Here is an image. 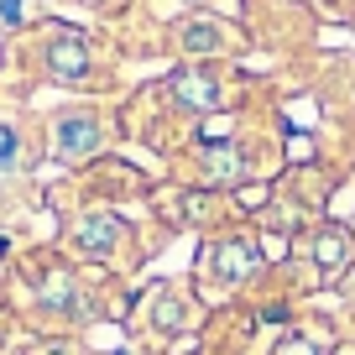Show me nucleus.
Returning <instances> with one entry per match:
<instances>
[{
  "label": "nucleus",
  "mask_w": 355,
  "mask_h": 355,
  "mask_svg": "<svg viewBox=\"0 0 355 355\" xmlns=\"http://www.w3.org/2000/svg\"><path fill=\"white\" fill-rule=\"evenodd\" d=\"M173 94H178V105H189V110H214V105H220V84L204 78V73H178Z\"/></svg>",
  "instance_id": "obj_6"
},
{
  "label": "nucleus",
  "mask_w": 355,
  "mask_h": 355,
  "mask_svg": "<svg viewBox=\"0 0 355 355\" xmlns=\"http://www.w3.org/2000/svg\"><path fill=\"white\" fill-rule=\"evenodd\" d=\"M47 68H53V78H78L89 68V53H84V37H73V32H63V37H53V47H47Z\"/></svg>",
  "instance_id": "obj_5"
},
{
  "label": "nucleus",
  "mask_w": 355,
  "mask_h": 355,
  "mask_svg": "<svg viewBox=\"0 0 355 355\" xmlns=\"http://www.w3.org/2000/svg\"><path fill=\"white\" fill-rule=\"evenodd\" d=\"M220 42H225L220 21H189L183 26V47L189 53H220Z\"/></svg>",
  "instance_id": "obj_8"
},
{
  "label": "nucleus",
  "mask_w": 355,
  "mask_h": 355,
  "mask_svg": "<svg viewBox=\"0 0 355 355\" xmlns=\"http://www.w3.org/2000/svg\"><path fill=\"white\" fill-rule=\"evenodd\" d=\"M256 266H261V251H256L251 241H241V235H235V241H220L209 251V272L220 282H245Z\"/></svg>",
  "instance_id": "obj_1"
},
{
  "label": "nucleus",
  "mask_w": 355,
  "mask_h": 355,
  "mask_svg": "<svg viewBox=\"0 0 355 355\" xmlns=\"http://www.w3.org/2000/svg\"><path fill=\"white\" fill-rule=\"evenodd\" d=\"M121 241H125V225L115 220V214H84V220L73 225V245L89 251V256H110Z\"/></svg>",
  "instance_id": "obj_3"
},
{
  "label": "nucleus",
  "mask_w": 355,
  "mask_h": 355,
  "mask_svg": "<svg viewBox=\"0 0 355 355\" xmlns=\"http://www.w3.org/2000/svg\"><path fill=\"white\" fill-rule=\"evenodd\" d=\"M313 261H319L324 282L340 277L345 266H350V230H345V225H324V230L313 235Z\"/></svg>",
  "instance_id": "obj_4"
},
{
  "label": "nucleus",
  "mask_w": 355,
  "mask_h": 355,
  "mask_svg": "<svg viewBox=\"0 0 355 355\" xmlns=\"http://www.w3.org/2000/svg\"><path fill=\"white\" fill-rule=\"evenodd\" d=\"M26 21V0H0V26H21Z\"/></svg>",
  "instance_id": "obj_11"
},
{
  "label": "nucleus",
  "mask_w": 355,
  "mask_h": 355,
  "mask_svg": "<svg viewBox=\"0 0 355 355\" xmlns=\"http://www.w3.org/2000/svg\"><path fill=\"white\" fill-rule=\"evenodd\" d=\"M94 141H100L94 115H63L58 131H53V157H58V162H73V157L94 152Z\"/></svg>",
  "instance_id": "obj_2"
},
{
  "label": "nucleus",
  "mask_w": 355,
  "mask_h": 355,
  "mask_svg": "<svg viewBox=\"0 0 355 355\" xmlns=\"http://www.w3.org/2000/svg\"><path fill=\"white\" fill-rule=\"evenodd\" d=\"M277 355H329V340H319V334H288L277 345Z\"/></svg>",
  "instance_id": "obj_9"
},
{
  "label": "nucleus",
  "mask_w": 355,
  "mask_h": 355,
  "mask_svg": "<svg viewBox=\"0 0 355 355\" xmlns=\"http://www.w3.org/2000/svg\"><path fill=\"white\" fill-rule=\"evenodd\" d=\"M11 167H16V131L0 125V173H11Z\"/></svg>",
  "instance_id": "obj_10"
},
{
  "label": "nucleus",
  "mask_w": 355,
  "mask_h": 355,
  "mask_svg": "<svg viewBox=\"0 0 355 355\" xmlns=\"http://www.w3.org/2000/svg\"><path fill=\"white\" fill-rule=\"evenodd\" d=\"M245 173V157L235 146H204V178L209 183H235Z\"/></svg>",
  "instance_id": "obj_7"
}]
</instances>
